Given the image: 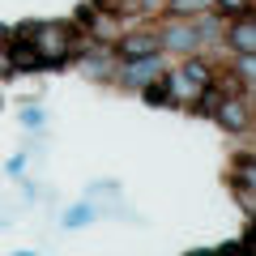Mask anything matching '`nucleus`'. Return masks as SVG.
<instances>
[{
  "instance_id": "nucleus-1",
  "label": "nucleus",
  "mask_w": 256,
  "mask_h": 256,
  "mask_svg": "<svg viewBox=\"0 0 256 256\" xmlns=\"http://www.w3.org/2000/svg\"><path fill=\"white\" fill-rule=\"evenodd\" d=\"M30 34H34L38 47H43V52H38V56H43V64H47V60H60V56H64V30H56V26H34Z\"/></svg>"
},
{
  "instance_id": "nucleus-2",
  "label": "nucleus",
  "mask_w": 256,
  "mask_h": 256,
  "mask_svg": "<svg viewBox=\"0 0 256 256\" xmlns=\"http://www.w3.org/2000/svg\"><path fill=\"white\" fill-rule=\"evenodd\" d=\"M230 43H235V52H244V56H252V13H239V22L230 26Z\"/></svg>"
},
{
  "instance_id": "nucleus-3",
  "label": "nucleus",
  "mask_w": 256,
  "mask_h": 256,
  "mask_svg": "<svg viewBox=\"0 0 256 256\" xmlns=\"http://www.w3.org/2000/svg\"><path fill=\"white\" fill-rule=\"evenodd\" d=\"M154 38L150 34H132V38H124V43H120V52L128 56V60H146V56H154Z\"/></svg>"
},
{
  "instance_id": "nucleus-4",
  "label": "nucleus",
  "mask_w": 256,
  "mask_h": 256,
  "mask_svg": "<svg viewBox=\"0 0 256 256\" xmlns=\"http://www.w3.org/2000/svg\"><path fill=\"white\" fill-rule=\"evenodd\" d=\"M205 82H210V73H205V64H184V73H180V86L184 90H205Z\"/></svg>"
},
{
  "instance_id": "nucleus-5",
  "label": "nucleus",
  "mask_w": 256,
  "mask_h": 256,
  "mask_svg": "<svg viewBox=\"0 0 256 256\" xmlns=\"http://www.w3.org/2000/svg\"><path fill=\"white\" fill-rule=\"evenodd\" d=\"M13 64H22V68H38V64H43V56H38L30 43H13Z\"/></svg>"
},
{
  "instance_id": "nucleus-6",
  "label": "nucleus",
  "mask_w": 256,
  "mask_h": 256,
  "mask_svg": "<svg viewBox=\"0 0 256 256\" xmlns=\"http://www.w3.org/2000/svg\"><path fill=\"white\" fill-rule=\"evenodd\" d=\"M218 120H222V124H226V128H244V107H235V102H226Z\"/></svg>"
},
{
  "instance_id": "nucleus-7",
  "label": "nucleus",
  "mask_w": 256,
  "mask_h": 256,
  "mask_svg": "<svg viewBox=\"0 0 256 256\" xmlns=\"http://www.w3.org/2000/svg\"><path fill=\"white\" fill-rule=\"evenodd\" d=\"M166 38H171V47H188V43H192V30L175 26V30H166Z\"/></svg>"
},
{
  "instance_id": "nucleus-8",
  "label": "nucleus",
  "mask_w": 256,
  "mask_h": 256,
  "mask_svg": "<svg viewBox=\"0 0 256 256\" xmlns=\"http://www.w3.org/2000/svg\"><path fill=\"white\" fill-rule=\"evenodd\" d=\"M218 9H222V13H235V18H239V13H248L252 4H248V0H218Z\"/></svg>"
},
{
  "instance_id": "nucleus-9",
  "label": "nucleus",
  "mask_w": 256,
  "mask_h": 256,
  "mask_svg": "<svg viewBox=\"0 0 256 256\" xmlns=\"http://www.w3.org/2000/svg\"><path fill=\"white\" fill-rule=\"evenodd\" d=\"M146 98H150V102H162V98H166V86H150Z\"/></svg>"
},
{
  "instance_id": "nucleus-10",
  "label": "nucleus",
  "mask_w": 256,
  "mask_h": 256,
  "mask_svg": "<svg viewBox=\"0 0 256 256\" xmlns=\"http://www.w3.org/2000/svg\"><path fill=\"white\" fill-rule=\"evenodd\" d=\"M192 256H210V252H192Z\"/></svg>"
},
{
  "instance_id": "nucleus-11",
  "label": "nucleus",
  "mask_w": 256,
  "mask_h": 256,
  "mask_svg": "<svg viewBox=\"0 0 256 256\" xmlns=\"http://www.w3.org/2000/svg\"><path fill=\"white\" fill-rule=\"evenodd\" d=\"M0 38H4V30H0Z\"/></svg>"
}]
</instances>
